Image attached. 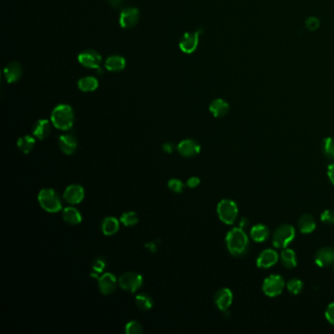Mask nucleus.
<instances>
[{
	"label": "nucleus",
	"mask_w": 334,
	"mask_h": 334,
	"mask_svg": "<svg viewBox=\"0 0 334 334\" xmlns=\"http://www.w3.org/2000/svg\"><path fill=\"white\" fill-rule=\"evenodd\" d=\"M177 150L183 157L193 158L200 153L201 146L194 139H185L181 143H179Z\"/></svg>",
	"instance_id": "12"
},
{
	"label": "nucleus",
	"mask_w": 334,
	"mask_h": 334,
	"mask_svg": "<svg viewBox=\"0 0 334 334\" xmlns=\"http://www.w3.org/2000/svg\"><path fill=\"white\" fill-rule=\"evenodd\" d=\"M251 237L256 242H264L270 236V230L267 226L259 224L252 228L251 230Z\"/></svg>",
	"instance_id": "25"
},
{
	"label": "nucleus",
	"mask_w": 334,
	"mask_h": 334,
	"mask_svg": "<svg viewBox=\"0 0 334 334\" xmlns=\"http://www.w3.org/2000/svg\"><path fill=\"white\" fill-rule=\"evenodd\" d=\"M298 227L302 233L309 234L315 230L316 224L313 216L310 214H304L300 217L298 221Z\"/></svg>",
	"instance_id": "22"
},
{
	"label": "nucleus",
	"mask_w": 334,
	"mask_h": 334,
	"mask_svg": "<svg viewBox=\"0 0 334 334\" xmlns=\"http://www.w3.org/2000/svg\"><path fill=\"white\" fill-rule=\"evenodd\" d=\"M200 185V180L197 177H191L190 179H188L187 186L189 188H196Z\"/></svg>",
	"instance_id": "39"
},
{
	"label": "nucleus",
	"mask_w": 334,
	"mask_h": 334,
	"mask_svg": "<svg viewBox=\"0 0 334 334\" xmlns=\"http://www.w3.org/2000/svg\"><path fill=\"white\" fill-rule=\"evenodd\" d=\"M75 122L73 108L67 104L56 106L51 113V123L56 128L61 130L70 129Z\"/></svg>",
	"instance_id": "2"
},
{
	"label": "nucleus",
	"mask_w": 334,
	"mask_h": 334,
	"mask_svg": "<svg viewBox=\"0 0 334 334\" xmlns=\"http://www.w3.org/2000/svg\"><path fill=\"white\" fill-rule=\"evenodd\" d=\"M168 188L175 193H182L185 189V184L177 179H172L168 182Z\"/></svg>",
	"instance_id": "35"
},
{
	"label": "nucleus",
	"mask_w": 334,
	"mask_h": 334,
	"mask_svg": "<svg viewBox=\"0 0 334 334\" xmlns=\"http://www.w3.org/2000/svg\"><path fill=\"white\" fill-rule=\"evenodd\" d=\"M64 200L71 205H76L81 203L84 198V189L79 185H71L65 189Z\"/></svg>",
	"instance_id": "11"
},
{
	"label": "nucleus",
	"mask_w": 334,
	"mask_h": 334,
	"mask_svg": "<svg viewBox=\"0 0 334 334\" xmlns=\"http://www.w3.org/2000/svg\"><path fill=\"white\" fill-rule=\"evenodd\" d=\"M147 249L151 252H156L157 251V244L155 242H149L146 244Z\"/></svg>",
	"instance_id": "44"
},
{
	"label": "nucleus",
	"mask_w": 334,
	"mask_h": 334,
	"mask_svg": "<svg viewBox=\"0 0 334 334\" xmlns=\"http://www.w3.org/2000/svg\"><path fill=\"white\" fill-rule=\"evenodd\" d=\"M285 287V281L282 276L272 274L268 276L263 283V291L269 297L279 296Z\"/></svg>",
	"instance_id": "7"
},
{
	"label": "nucleus",
	"mask_w": 334,
	"mask_h": 334,
	"mask_svg": "<svg viewBox=\"0 0 334 334\" xmlns=\"http://www.w3.org/2000/svg\"><path fill=\"white\" fill-rule=\"evenodd\" d=\"M78 60L85 68L98 69L102 62V57L97 51L87 49L79 54Z\"/></svg>",
	"instance_id": "9"
},
{
	"label": "nucleus",
	"mask_w": 334,
	"mask_h": 334,
	"mask_svg": "<svg viewBox=\"0 0 334 334\" xmlns=\"http://www.w3.org/2000/svg\"><path fill=\"white\" fill-rule=\"evenodd\" d=\"M36 145V139L31 135L21 136L17 141V146L24 154H29Z\"/></svg>",
	"instance_id": "28"
},
{
	"label": "nucleus",
	"mask_w": 334,
	"mask_h": 334,
	"mask_svg": "<svg viewBox=\"0 0 334 334\" xmlns=\"http://www.w3.org/2000/svg\"><path fill=\"white\" fill-rule=\"evenodd\" d=\"M314 262L320 268H326L334 263V250L331 247H322L316 251Z\"/></svg>",
	"instance_id": "15"
},
{
	"label": "nucleus",
	"mask_w": 334,
	"mask_h": 334,
	"mask_svg": "<svg viewBox=\"0 0 334 334\" xmlns=\"http://www.w3.org/2000/svg\"><path fill=\"white\" fill-rule=\"evenodd\" d=\"M139 21V11L134 7H126L120 13L119 22L122 28L132 29Z\"/></svg>",
	"instance_id": "10"
},
{
	"label": "nucleus",
	"mask_w": 334,
	"mask_h": 334,
	"mask_svg": "<svg viewBox=\"0 0 334 334\" xmlns=\"http://www.w3.org/2000/svg\"><path fill=\"white\" fill-rule=\"evenodd\" d=\"M50 132H51V124L48 120L45 119L39 120L33 128V134L41 140L45 139L50 134Z\"/></svg>",
	"instance_id": "20"
},
{
	"label": "nucleus",
	"mask_w": 334,
	"mask_h": 334,
	"mask_svg": "<svg viewBox=\"0 0 334 334\" xmlns=\"http://www.w3.org/2000/svg\"><path fill=\"white\" fill-rule=\"evenodd\" d=\"M227 247L234 257L244 256L249 249V238L244 230L234 228L230 230L226 237Z\"/></svg>",
	"instance_id": "1"
},
{
	"label": "nucleus",
	"mask_w": 334,
	"mask_h": 334,
	"mask_svg": "<svg viewBox=\"0 0 334 334\" xmlns=\"http://www.w3.org/2000/svg\"><path fill=\"white\" fill-rule=\"evenodd\" d=\"M62 218L66 224L71 226L80 225L82 223V214L74 207H67L63 210Z\"/></svg>",
	"instance_id": "21"
},
{
	"label": "nucleus",
	"mask_w": 334,
	"mask_h": 334,
	"mask_svg": "<svg viewBox=\"0 0 334 334\" xmlns=\"http://www.w3.org/2000/svg\"><path fill=\"white\" fill-rule=\"evenodd\" d=\"M295 237V229L291 225L284 224L274 230L272 243L276 248H286Z\"/></svg>",
	"instance_id": "5"
},
{
	"label": "nucleus",
	"mask_w": 334,
	"mask_h": 334,
	"mask_svg": "<svg viewBox=\"0 0 334 334\" xmlns=\"http://www.w3.org/2000/svg\"><path fill=\"white\" fill-rule=\"evenodd\" d=\"M201 34H202L201 30H198L194 33H186L180 42L181 50L187 54L193 53L198 47L199 37Z\"/></svg>",
	"instance_id": "8"
},
{
	"label": "nucleus",
	"mask_w": 334,
	"mask_h": 334,
	"mask_svg": "<svg viewBox=\"0 0 334 334\" xmlns=\"http://www.w3.org/2000/svg\"><path fill=\"white\" fill-rule=\"evenodd\" d=\"M280 260L282 265L287 269H293L297 266L296 253L289 248H284L280 254Z\"/></svg>",
	"instance_id": "26"
},
{
	"label": "nucleus",
	"mask_w": 334,
	"mask_h": 334,
	"mask_svg": "<svg viewBox=\"0 0 334 334\" xmlns=\"http://www.w3.org/2000/svg\"><path fill=\"white\" fill-rule=\"evenodd\" d=\"M278 261V254L273 249H266L260 253L257 258V266L260 269H269Z\"/></svg>",
	"instance_id": "14"
},
{
	"label": "nucleus",
	"mask_w": 334,
	"mask_h": 334,
	"mask_svg": "<svg viewBox=\"0 0 334 334\" xmlns=\"http://www.w3.org/2000/svg\"><path fill=\"white\" fill-rule=\"evenodd\" d=\"M327 175H328V178H329L331 184L334 186V162H332L327 168Z\"/></svg>",
	"instance_id": "40"
},
{
	"label": "nucleus",
	"mask_w": 334,
	"mask_h": 334,
	"mask_svg": "<svg viewBox=\"0 0 334 334\" xmlns=\"http://www.w3.org/2000/svg\"><path fill=\"white\" fill-rule=\"evenodd\" d=\"M325 317L330 324L334 325V302L327 306L325 311Z\"/></svg>",
	"instance_id": "38"
},
{
	"label": "nucleus",
	"mask_w": 334,
	"mask_h": 334,
	"mask_svg": "<svg viewBox=\"0 0 334 334\" xmlns=\"http://www.w3.org/2000/svg\"><path fill=\"white\" fill-rule=\"evenodd\" d=\"M321 150L328 160L334 161V138L325 137L321 143Z\"/></svg>",
	"instance_id": "30"
},
{
	"label": "nucleus",
	"mask_w": 334,
	"mask_h": 334,
	"mask_svg": "<svg viewBox=\"0 0 334 334\" xmlns=\"http://www.w3.org/2000/svg\"><path fill=\"white\" fill-rule=\"evenodd\" d=\"M105 268H106V261L102 257H98L93 261L92 264V272H91V276L94 278H99L98 274L104 272Z\"/></svg>",
	"instance_id": "32"
},
{
	"label": "nucleus",
	"mask_w": 334,
	"mask_h": 334,
	"mask_svg": "<svg viewBox=\"0 0 334 334\" xmlns=\"http://www.w3.org/2000/svg\"><path fill=\"white\" fill-rule=\"evenodd\" d=\"M320 219L323 223L333 225L334 224V210H325L322 212Z\"/></svg>",
	"instance_id": "37"
},
{
	"label": "nucleus",
	"mask_w": 334,
	"mask_h": 334,
	"mask_svg": "<svg viewBox=\"0 0 334 334\" xmlns=\"http://www.w3.org/2000/svg\"><path fill=\"white\" fill-rule=\"evenodd\" d=\"M120 287L127 292H136L143 284L142 276L134 272H127L123 273L118 279Z\"/></svg>",
	"instance_id": "6"
},
{
	"label": "nucleus",
	"mask_w": 334,
	"mask_h": 334,
	"mask_svg": "<svg viewBox=\"0 0 334 334\" xmlns=\"http://www.w3.org/2000/svg\"><path fill=\"white\" fill-rule=\"evenodd\" d=\"M118 283L116 276L111 272H106L98 278V287L103 295H110L115 292Z\"/></svg>",
	"instance_id": "13"
},
{
	"label": "nucleus",
	"mask_w": 334,
	"mask_h": 334,
	"mask_svg": "<svg viewBox=\"0 0 334 334\" xmlns=\"http://www.w3.org/2000/svg\"><path fill=\"white\" fill-rule=\"evenodd\" d=\"M98 81L94 78V77H84L82 78L79 82H78V87L79 89H81L84 92H91L94 91L95 89H97L98 87Z\"/></svg>",
	"instance_id": "27"
},
{
	"label": "nucleus",
	"mask_w": 334,
	"mask_h": 334,
	"mask_svg": "<svg viewBox=\"0 0 334 334\" xmlns=\"http://www.w3.org/2000/svg\"><path fill=\"white\" fill-rule=\"evenodd\" d=\"M125 331L126 334H140L143 332V327L139 321L131 320L125 324Z\"/></svg>",
	"instance_id": "33"
},
{
	"label": "nucleus",
	"mask_w": 334,
	"mask_h": 334,
	"mask_svg": "<svg viewBox=\"0 0 334 334\" xmlns=\"http://www.w3.org/2000/svg\"><path fill=\"white\" fill-rule=\"evenodd\" d=\"M210 112L216 118L225 117L230 111V104L222 98H217L211 102L209 106Z\"/></svg>",
	"instance_id": "19"
},
{
	"label": "nucleus",
	"mask_w": 334,
	"mask_h": 334,
	"mask_svg": "<svg viewBox=\"0 0 334 334\" xmlns=\"http://www.w3.org/2000/svg\"><path fill=\"white\" fill-rule=\"evenodd\" d=\"M22 75H23V68L20 63H9L4 69V77L6 82L9 84L17 83L21 79Z\"/></svg>",
	"instance_id": "17"
},
{
	"label": "nucleus",
	"mask_w": 334,
	"mask_h": 334,
	"mask_svg": "<svg viewBox=\"0 0 334 334\" xmlns=\"http://www.w3.org/2000/svg\"><path fill=\"white\" fill-rule=\"evenodd\" d=\"M175 149V145L174 143L172 142H166L164 145H163V151L166 152L168 154H171Z\"/></svg>",
	"instance_id": "41"
},
{
	"label": "nucleus",
	"mask_w": 334,
	"mask_h": 334,
	"mask_svg": "<svg viewBox=\"0 0 334 334\" xmlns=\"http://www.w3.org/2000/svg\"><path fill=\"white\" fill-rule=\"evenodd\" d=\"M248 225H249V220H248L247 218H242V219H240V221H239V228H240V229L244 230L245 228L248 227Z\"/></svg>",
	"instance_id": "42"
},
{
	"label": "nucleus",
	"mask_w": 334,
	"mask_h": 334,
	"mask_svg": "<svg viewBox=\"0 0 334 334\" xmlns=\"http://www.w3.org/2000/svg\"><path fill=\"white\" fill-rule=\"evenodd\" d=\"M113 7L115 8H118L120 7L123 3H124V0H107Z\"/></svg>",
	"instance_id": "43"
},
{
	"label": "nucleus",
	"mask_w": 334,
	"mask_h": 334,
	"mask_svg": "<svg viewBox=\"0 0 334 334\" xmlns=\"http://www.w3.org/2000/svg\"><path fill=\"white\" fill-rule=\"evenodd\" d=\"M214 300L215 304L221 311L227 312L232 303L233 295L229 288H222L216 292Z\"/></svg>",
	"instance_id": "16"
},
{
	"label": "nucleus",
	"mask_w": 334,
	"mask_h": 334,
	"mask_svg": "<svg viewBox=\"0 0 334 334\" xmlns=\"http://www.w3.org/2000/svg\"><path fill=\"white\" fill-rule=\"evenodd\" d=\"M319 25H320V22L319 20L316 18V17H313V16H311L309 17L306 21H305V26L306 28L309 30V31H315L319 28Z\"/></svg>",
	"instance_id": "36"
},
{
	"label": "nucleus",
	"mask_w": 334,
	"mask_h": 334,
	"mask_svg": "<svg viewBox=\"0 0 334 334\" xmlns=\"http://www.w3.org/2000/svg\"><path fill=\"white\" fill-rule=\"evenodd\" d=\"M120 221H118L114 217H107L105 218L101 225V230L105 235L111 236L116 234L120 230Z\"/></svg>",
	"instance_id": "24"
},
{
	"label": "nucleus",
	"mask_w": 334,
	"mask_h": 334,
	"mask_svg": "<svg viewBox=\"0 0 334 334\" xmlns=\"http://www.w3.org/2000/svg\"><path fill=\"white\" fill-rule=\"evenodd\" d=\"M125 59L120 55H112L107 58L105 68L110 72H121L125 68Z\"/></svg>",
	"instance_id": "23"
},
{
	"label": "nucleus",
	"mask_w": 334,
	"mask_h": 334,
	"mask_svg": "<svg viewBox=\"0 0 334 334\" xmlns=\"http://www.w3.org/2000/svg\"><path fill=\"white\" fill-rule=\"evenodd\" d=\"M135 304L139 310L149 311L153 307V300L148 294L141 293L135 297Z\"/></svg>",
	"instance_id": "29"
},
{
	"label": "nucleus",
	"mask_w": 334,
	"mask_h": 334,
	"mask_svg": "<svg viewBox=\"0 0 334 334\" xmlns=\"http://www.w3.org/2000/svg\"><path fill=\"white\" fill-rule=\"evenodd\" d=\"M59 147L64 154L72 155L77 150L78 142L73 134L66 133L59 137Z\"/></svg>",
	"instance_id": "18"
},
{
	"label": "nucleus",
	"mask_w": 334,
	"mask_h": 334,
	"mask_svg": "<svg viewBox=\"0 0 334 334\" xmlns=\"http://www.w3.org/2000/svg\"><path fill=\"white\" fill-rule=\"evenodd\" d=\"M287 289L290 293H292L293 295H298L299 293L303 290V282L298 279V278H292L287 282Z\"/></svg>",
	"instance_id": "34"
},
{
	"label": "nucleus",
	"mask_w": 334,
	"mask_h": 334,
	"mask_svg": "<svg viewBox=\"0 0 334 334\" xmlns=\"http://www.w3.org/2000/svg\"><path fill=\"white\" fill-rule=\"evenodd\" d=\"M42 209L48 213H57L62 210V202L58 193L52 188H43L38 196Z\"/></svg>",
	"instance_id": "3"
},
{
	"label": "nucleus",
	"mask_w": 334,
	"mask_h": 334,
	"mask_svg": "<svg viewBox=\"0 0 334 334\" xmlns=\"http://www.w3.org/2000/svg\"><path fill=\"white\" fill-rule=\"evenodd\" d=\"M139 219H138V216L135 212H126V213H124L122 216H121V219H120V222L122 223V225H124L125 227H134L137 225Z\"/></svg>",
	"instance_id": "31"
},
{
	"label": "nucleus",
	"mask_w": 334,
	"mask_h": 334,
	"mask_svg": "<svg viewBox=\"0 0 334 334\" xmlns=\"http://www.w3.org/2000/svg\"><path fill=\"white\" fill-rule=\"evenodd\" d=\"M217 212L223 223L227 225H233L238 216V207L234 201L230 199H224L218 204Z\"/></svg>",
	"instance_id": "4"
}]
</instances>
